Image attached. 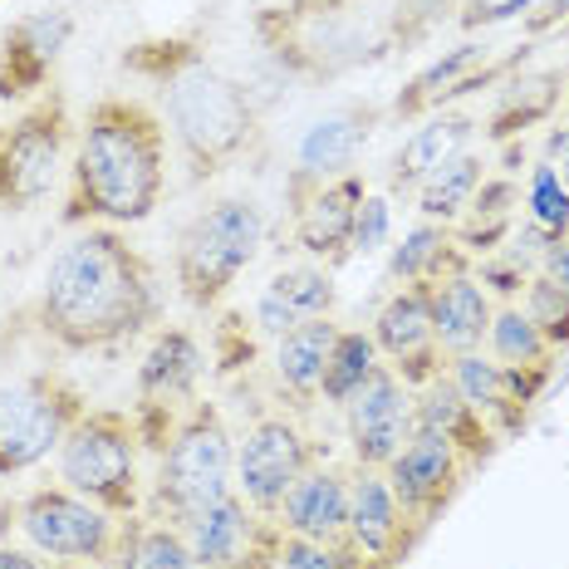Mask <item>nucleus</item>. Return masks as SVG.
Returning a JSON list of instances; mask_svg holds the SVG:
<instances>
[{
	"label": "nucleus",
	"mask_w": 569,
	"mask_h": 569,
	"mask_svg": "<svg viewBox=\"0 0 569 569\" xmlns=\"http://www.w3.org/2000/svg\"><path fill=\"white\" fill-rule=\"evenodd\" d=\"M319 461L315 437L300 427L295 412H260L236 437V491L260 516H276L290 486Z\"/></svg>",
	"instance_id": "nucleus-11"
},
{
	"label": "nucleus",
	"mask_w": 569,
	"mask_h": 569,
	"mask_svg": "<svg viewBox=\"0 0 569 569\" xmlns=\"http://www.w3.org/2000/svg\"><path fill=\"white\" fill-rule=\"evenodd\" d=\"M0 569H44L40 550H20V545H0Z\"/></svg>",
	"instance_id": "nucleus-41"
},
{
	"label": "nucleus",
	"mask_w": 569,
	"mask_h": 569,
	"mask_svg": "<svg viewBox=\"0 0 569 569\" xmlns=\"http://www.w3.org/2000/svg\"><path fill=\"white\" fill-rule=\"evenodd\" d=\"M481 182H486L481 152H457L452 162H442V168L412 192L418 197V217L437 221V227H457V221L467 217V207H471V197H477Z\"/></svg>",
	"instance_id": "nucleus-30"
},
{
	"label": "nucleus",
	"mask_w": 569,
	"mask_h": 569,
	"mask_svg": "<svg viewBox=\"0 0 569 569\" xmlns=\"http://www.w3.org/2000/svg\"><path fill=\"white\" fill-rule=\"evenodd\" d=\"M427 290H432V335H437V349H442L447 359L486 349V335H491V319H496L491 290H486L471 270L427 284Z\"/></svg>",
	"instance_id": "nucleus-23"
},
{
	"label": "nucleus",
	"mask_w": 569,
	"mask_h": 569,
	"mask_svg": "<svg viewBox=\"0 0 569 569\" xmlns=\"http://www.w3.org/2000/svg\"><path fill=\"white\" fill-rule=\"evenodd\" d=\"M373 133V109H339V113H325L319 123H310V133L300 138V152H295V172L300 177H339V172H353L359 162L363 142Z\"/></svg>",
	"instance_id": "nucleus-27"
},
{
	"label": "nucleus",
	"mask_w": 569,
	"mask_h": 569,
	"mask_svg": "<svg viewBox=\"0 0 569 569\" xmlns=\"http://www.w3.org/2000/svg\"><path fill=\"white\" fill-rule=\"evenodd\" d=\"M276 526L284 530V536L339 545L343 526H349V471L315 461V467L290 486V496L280 501Z\"/></svg>",
	"instance_id": "nucleus-22"
},
{
	"label": "nucleus",
	"mask_w": 569,
	"mask_h": 569,
	"mask_svg": "<svg viewBox=\"0 0 569 569\" xmlns=\"http://www.w3.org/2000/svg\"><path fill=\"white\" fill-rule=\"evenodd\" d=\"M422 530L402 516L393 486H388L383 471L353 467L349 471V526H343V540L363 555L373 569H393L402 555L412 550Z\"/></svg>",
	"instance_id": "nucleus-20"
},
{
	"label": "nucleus",
	"mask_w": 569,
	"mask_h": 569,
	"mask_svg": "<svg viewBox=\"0 0 569 569\" xmlns=\"http://www.w3.org/2000/svg\"><path fill=\"white\" fill-rule=\"evenodd\" d=\"M182 536L192 545L197 569H276L284 530L276 516H260L241 491H231L227 501L187 520Z\"/></svg>",
	"instance_id": "nucleus-14"
},
{
	"label": "nucleus",
	"mask_w": 569,
	"mask_h": 569,
	"mask_svg": "<svg viewBox=\"0 0 569 569\" xmlns=\"http://www.w3.org/2000/svg\"><path fill=\"white\" fill-rule=\"evenodd\" d=\"M471 133H477V118L471 113H432L422 128H412V138L398 148L393 172H388V192L393 197L418 192L442 162H452L457 152H467Z\"/></svg>",
	"instance_id": "nucleus-26"
},
{
	"label": "nucleus",
	"mask_w": 569,
	"mask_h": 569,
	"mask_svg": "<svg viewBox=\"0 0 569 569\" xmlns=\"http://www.w3.org/2000/svg\"><path fill=\"white\" fill-rule=\"evenodd\" d=\"M20 536L54 565H113L118 516L54 481L20 496Z\"/></svg>",
	"instance_id": "nucleus-10"
},
{
	"label": "nucleus",
	"mask_w": 569,
	"mask_h": 569,
	"mask_svg": "<svg viewBox=\"0 0 569 569\" xmlns=\"http://www.w3.org/2000/svg\"><path fill=\"white\" fill-rule=\"evenodd\" d=\"M168 192V123L138 93H99L79 118L64 227H138Z\"/></svg>",
	"instance_id": "nucleus-2"
},
{
	"label": "nucleus",
	"mask_w": 569,
	"mask_h": 569,
	"mask_svg": "<svg viewBox=\"0 0 569 569\" xmlns=\"http://www.w3.org/2000/svg\"><path fill=\"white\" fill-rule=\"evenodd\" d=\"M123 69H138L162 89V123L182 148L197 182L227 172L251 152L260 118L251 93L221 74L192 40H148L123 54Z\"/></svg>",
	"instance_id": "nucleus-3"
},
{
	"label": "nucleus",
	"mask_w": 569,
	"mask_h": 569,
	"mask_svg": "<svg viewBox=\"0 0 569 569\" xmlns=\"http://www.w3.org/2000/svg\"><path fill=\"white\" fill-rule=\"evenodd\" d=\"M526 64V50H511L496 59L486 40H461L457 50H447L442 59H432L427 69L408 79L393 99L398 118H432L442 113L452 99H467V93H481L486 84H501L511 69Z\"/></svg>",
	"instance_id": "nucleus-16"
},
{
	"label": "nucleus",
	"mask_w": 569,
	"mask_h": 569,
	"mask_svg": "<svg viewBox=\"0 0 569 569\" xmlns=\"http://www.w3.org/2000/svg\"><path fill=\"white\" fill-rule=\"evenodd\" d=\"M565 20H569V0H545L536 16L526 20V30H530V34H550V30H560Z\"/></svg>",
	"instance_id": "nucleus-40"
},
{
	"label": "nucleus",
	"mask_w": 569,
	"mask_h": 569,
	"mask_svg": "<svg viewBox=\"0 0 569 569\" xmlns=\"http://www.w3.org/2000/svg\"><path fill=\"white\" fill-rule=\"evenodd\" d=\"M565 84L555 69H545V74H520L511 84L501 89V99H496V113H491V138L506 142L516 138L520 128L540 123V118H550L555 103H565Z\"/></svg>",
	"instance_id": "nucleus-31"
},
{
	"label": "nucleus",
	"mask_w": 569,
	"mask_h": 569,
	"mask_svg": "<svg viewBox=\"0 0 569 569\" xmlns=\"http://www.w3.org/2000/svg\"><path fill=\"white\" fill-rule=\"evenodd\" d=\"M545 0H461L457 6V26L461 30H491V26H506V20H530Z\"/></svg>",
	"instance_id": "nucleus-37"
},
{
	"label": "nucleus",
	"mask_w": 569,
	"mask_h": 569,
	"mask_svg": "<svg viewBox=\"0 0 569 569\" xmlns=\"http://www.w3.org/2000/svg\"><path fill=\"white\" fill-rule=\"evenodd\" d=\"M373 343H378V359L393 369L402 383L418 393L432 378L447 373V353L437 349L432 335V290L427 284H398L373 315Z\"/></svg>",
	"instance_id": "nucleus-15"
},
{
	"label": "nucleus",
	"mask_w": 569,
	"mask_h": 569,
	"mask_svg": "<svg viewBox=\"0 0 569 569\" xmlns=\"http://www.w3.org/2000/svg\"><path fill=\"white\" fill-rule=\"evenodd\" d=\"M295 10H319V16H325V10H343L349 6V0H290Z\"/></svg>",
	"instance_id": "nucleus-43"
},
{
	"label": "nucleus",
	"mask_w": 569,
	"mask_h": 569,
	"mask_svg": "<svg viewBox=\"0 0 569 569\" xmlns=\"http://www.w3.org/2000/svg\"><path fill=\"white\" fill-rule=\"evenodd\" d=\"M383 477H388V486H393L402 516H408L418 530H427L437 516L447 511V501L461 491L467 461L457 457V447L447 442V437L418 427V432L402 442V452L383 467Z\"/></svg>",
	"instance_id": "nucleus-18"
},
{
	"label": "nucleus",
	"mask_w": 569,
	"mask_h": 569,
	"mask_svg": "<svg viewBox=\"0 0 569 569\" xmlns=\"http://www.w3.org/2000/svg\"><path fill=\"white\" fill-rule=\"evenodd\" d=\"M520 310L530 315V325L545 335V343H550L555 353L569 349V290H560L550 276H530L526 280V290H520Z\"/></svg>",
	"instance_id": "nucleus-34"
},
{
	"label": "nucleus",
	"mask_w": 569,
	"mask_h": 569,
	"mask_svg": "<svg viewBox=\"0 0 569 569\" xmlns=\"http://www.w3.org/2000/svg\"><path fill=\"white\" fill-rule=\"evenodd\" d=\"M276 569H373V565L363 560L349 540L319 545V540H300V536H280Z\"/></svg>",
	"instance_id": "nucleus-36"
},
{
	"label": "nucleus",
	"mask_w": 569,
	"mask_h": 569,
	"mask_svg": "<svg viewBox=\"0 0 569 569\" xmlns=\"http://www.w3.org/2000/svg\"><path fill=\"white\" fill-rule=\"evenodd\" d=\"M516 211H520V182L506 172H486V182L477 187V197H471L467 217L452 227L457 246H467V256L471 251L491 256L496 246H506V236L516 231V221H520Z\"/></svg>",
	"instance_id": "nucleus-28"
},
{
	"label": "nucleus",
	"mask_w": 569,
	"mask_h": 569,
	"mask_svg": "<svg viewBox=\"0 0 569 569\" xmlns=\"http://www.w3.org/2000/svg\"><path fill=\"white\" fill-rule=\"evenodd\" d=\"M74 40V16L69 10H30L16 26L0 34V103H20L40 99L54 84V64L59 54Z\"/></svg>",
	"instance_id": "nucleus-17"
},
{
	"label": "nucleus",
	"mask_w": 569,
	"mask_h": 569,
	"mask_svg": "<svg viewBox=\"0 0 569 569\" xmlns=\"http://www.w3.org/2000/svg\"><path fill=\"white\" fill-rule=\"evenodd\" d=\"M231 491H236V432L227 427L217 402L197 398L177 418L168 447L158 452V471H152L142 511L182 530L192 516L227 501Z\"/></svg>",
	"instance_id": "nucleus-4"
},
{
	"label": "nucleus",
	"mask_w": 569,
	"mask_h": 569,
	"mask_svg": "<svg viewBox=\"0 0 569 569\" xmlns=\"http://www.w3.org/2000/svg\"><path fill=\"white\" fill-rule=\"evenodd\" d=\"M560 30H565V34H569V20H565V26H560Z\"/></svg>",
	"instance_id": "nucleus-48"
},
{
	"label": "nucleus",
	"mask_w": 569,
	"mask_h": 569,
	"mask_svg": "<svg viewBox=\"0 0 569 569\" xmlns=\"http://www.w3.org/2000/svg\"><path fill=\"white\" fill-rule=\"evenodd\" d=\"M10 530H20V501H10V496H0V545L10 540Z\"/></svg>",
	"instance_id": "nucleus-42"
},
{
	"label": "nucleus",
	"mask_w": 569,
	"mask_h": 569,
	"mask_svg": "<svg viewBox=\"0 0 569 569\" xmlns=\"http://www.w3.org/2000/svg\"><path fill=\"white\" fill-rule=\"evenodd\" d=\"M54 477L118 520L138 516L148 506V486H142V437L133 412L84 408V418L69 427L54 452Z\"/></svg>",
	"instance_id": "nucleus-6"
},
{
	"label": "nucleus",
	"mask_w": 569,
	"mask_h": 569,
	"mask_svg": "<svg viewBox=\"0 0 569 569\" xmlns=\"http://www.w3.org/2000/svg\"><path fill=\"white\" fill-rule=\"evenodd\" d=\"M335 305H339V290H335V270L329 266H284L256 295L251 329L266 339H284L305 319L335 315Z\"/></svg>",
	"instance_id": "nucleus-21"
},
{
	"label": "nucleus",
	"mask_w": 569,
	"mask_h": 569,
	"mask_svg": "<svg viewBox=\"0 0 569 569\" xmlns=\"http://www.w3.org/2000/svg\"><path fill=\"white\" fill-rule=\"evenodd\" d=\"M565 113H569V84H565Z\"/></svg>",
	"instance_id": "nucleus-47"
},
{
	"label": "nucleus",
	"mask_w": 569,
	"mask_h": 569,
	"mask_svg": "<svg viewBox=\"0 0 569 569\" xmlns=\"http://www.w3.org/2000/svg\"><path fill=\"white\" fill-rule=\"evenodd\" d=\"M266 246V211L251 197H221L201 207L172 246V280L192 310L211 315L227 305L236 280L251 270Z\"/></svg>",
	"instance_id": "nucleus-5"
},
{
	"label": "nucleus",
	"mask_w": 569,
	"mask_h": 569,
	"mask_svg": "<svg viewBox=\"0 0 569 569\" xmlns=\"http://www.w3.org/2000/svg\"><path fill=\"white\" fill-rule=\"evenodd\" d=\"M50 569H99V565H50Z\"/></svg>",
	"instance_id": "nucleus-46"
},
{
	"label": "nucleus",
	"mask_w": 569,
	"mask_h": 569,
	"mask_svg": "<svg viewBox=\"0 0 569 569\" xmlns=\"http://www.w3.org/2000/svg\"><path fill=\"white\" fill-rule=\"evenodd\" d=\"M89 398L64 369H30L0 378V477H26L59 452Z\"/></svg>",
	"instance_id": "nucleus-8"
},
{
	"label": "nucleus",
	"mask_w": 569,
	"mask_h": 569,
	"mask_svg": "<svg viewBox=\"0 0 569 569\" xmlns=\"http://www.w3.org/2000/svg\"><path fill=\"white\" fill-rule=\"evenodd\" d=\"M486 353L506 369H550L555 363V349L545 343V335L530 325V315L520 310L516 300L496 305V319H491V335H486Z\"/></svg>",
	"instance_id": "nucleus-33"
},
{
	"label": "nucleus",
	"mask_w": 569,
	"mask_h": 569,
	"mask_svg": "<svg viewBox=\"0 0 569 569\" xmlns=\"http://www.w3.org/2000/svg\"><path fill=\"white\" fill-rule=\"evenodd\" d=\"M526 221H536L540 231H550L555 241L569 236V187L560 182L555 162H540L526 182Z\"/></svg>",
	"instance_id": "nucleus-35"
},
{
	"label": "nucleus",
	"mask_w": 569,
	"mask_h": 569,
	"mask_svg": "<svg viewBox=\"0 0 569 569\" xmlns=\"http://www.w3.org/2000/svg\"><path fill=\"white\" fill-rule=\"evenodd\" d=\"M339 329L343 325L335 315H319V319L295 325L284 339H276V359H270L276 363V388H280V402H290L295 412L319 402V378H325V363H329Z\"/></svg>",
	"instance_id": "nucleus-24"
},
{
	"label": "nucleus",
	"mask_w": 569,
	"mask_h": 569,
	"mask_svg": "<svg viewBox=\"0 0 569 569\" xmlns=\"http://www.w3.org/2000/svg\"><path fill=\"white\" fill-rule=\"evenodd\" d=\"M113 569H197L192 545L168 520H152L148 511L118 520Z\"/></svg>",
	"instance_id": "nucleus-29"
},
{
	"label": "nucleus",
	"mask_w": 569,
	"mask_h": 569,
	"mask_svg": "<svg viewBox=\"0 0 569 569\" xmlns=\"http://www.w3.org/2000/svg\"><path fill=\"white\" fill-rule=\"evenodd\" d=\"M158 319V266L123 227H84L44 266L34 329L64 353H113Z\"/></svg>",
	"instance_id": "nucleus-1"
},
{
	"label": "nucleus",
	"mask_w": 569,
	"mask_h": 569,
	"mask_svg": "<svg viewBox=\"0 0 569 569\" xmlns=\"http://www.w3.org/2000/svg\"><path fill=\"white\" fill-rule=\"evenodd\" d=\"M545 152H550V158L560 152V162H565V158H569V128H560V133H550V142H545Z\"/></svg>",
	"instance_id": "nucleus-44"
},
{
	"label": "nucleus",
	"mask_w": 569,
	"mask_h": 569,
	"mask_svg": "<svg viewBox=\"0 0 569 569\" xmlns=\"http://www.w3.org/2000/svg\"><path fill=\"white\" fill-rule=\"evenodd\" d=\"M412 398H418V427H427V432H437V437H447V442L457 447V457L467 461V471L481 467V461L491 457L496 447H501V442H496V427L457 393V383L447 373L432 378L427 388H418Z\"/></svg>",
	"instance_id": "nucleus-25"
},
{
	"label": "nucleus",
	"mask_w": 569,
	"mask_h": 569,
	"mask_svg": "<svg viewBox=\"0 0 569 569\" xmlns=\"http://www.w3.org/2000/svg\"><path fill=\"white\" fill-rule=\"evenodd\" d=\"M540 276H550L560 290H569V236H560V241L545 251V260H540Z\"/></svg>",
	"instance_id": "nucleus-39"
},
{
	"label": "nucleus",
	"mask_w": 569,
	"mask_h": 569,
	"mask_svg": "<svg viewBox=\"0 0 569 569\" xmlns=\"http://www.w3.org/2000/svg\"><path fill=\"white\" fill-rule=\"evenodd\" d=\"M378 363L383 359H378V343L369 329H339L335 349H329V363H325V378H319V402H325V408H343Z\"/></svg>",
	"instance_id": "nucleus-32"
},
{
	"label": "nucleus",
	"mask_w": 569,
	"mask_h": 569,
	"mask_svg": "<svg viewBox=\"0 0 569 569\" xmlns=\"http://www.w3.org/2000/svg\"><path fill=\"white\" fill-rule=\"evenodd\" d=\"M388 236V197H363L359 227H353V251H378Z\"/></svg>",
	"instance_id": "nucleus-38"
},
{
	"label": "nucleus",
	"mask_w": 569,
	"mask_h": 569,
	"mask_svg": "<svg viewBox=\"0 0 569 569\" xmlns=\"http://www.w3.org/2000/svg\"><path fill=\"white\" fill-rule=\"evenodd\" d=\"M560 182H565V187H569V158H565V162H560Z\"/></svg>",
	"instance_id": "nucleus-45"
},
{
	"label": "nucleus",
	"mask_w": 569,
	"mask_h": 569,
	"mask_svg": "<svg viewBox=\"0 0 569 569\" xmlns=\"http://www.w3.org/2000/svg\"><path fill=\"white\" fill-rule=\"evenodd\" d=\"M79 123L69 109V93L50 84L30 99L16 118L0 123V211H30L69 177Z\"/></svg>",
	"instance_id": "nucleus-7"
},
{
	"label": "nucleus",
	"mask_w": 569,
	"mask_h": 569,
	"mask_svg": "<svg viewBox=\"0 0 569 569\" xmlns=\"http://www.w3.org/2000/svg\"><path fill=\"white\" fill-rule=\"evenodd\" d=\"M447 378L457 383V393L496 427V437H511L530 422L540 388L550 383V369H506L491 353H457L447 363Z\"/></svg>",
	"instance_id": "nucleus-19"
},
{
	"label": "nucleus",
	"mask_w": 569,
	"mask_h": 569,
	"mask_svg": "<svg viewBox=\"0 0 569 569\" xmlns=\"http://www.w3.org/2000/svg\"><path fill=\"white\" fill-rule=\"evenodd\" d=\"M339 412H343V432H349L353 467L369 471H383L402 452V442L418 432V398L388 363H378Z\"/></svg>",
	"instance_id": "nucleus-13"
},
{
	"label": "nucleus",
	"mask_w": 569,
	"mask_h": 569,
	"mask_svg": "<svg viewBox=\"0 0 569 569\" xmlns=\"http://www.w3.org/2000/svg\"><path fill=\"white\" fill-rule=\"evenodd\" d=\"M290 236L315 266H343L353 256V227H359V207L369 197L359 172H339V177H300L290 172Z\"/></svg>",
	"instance_id": "nucleus-12"
},
{
	"label": "nucleus",
	"mask_w": 569,
	"mask_h": 569,
	"mask_svg": "<svg viewBox=\"0 0 569 569\" xmlns=\"http://www.w3.org/2000/svg\"><path fill=\"white\" fill-rule=\"evenodd\" d=\"M201 373H207V353L201 339L187 325H158L138 359L133 373V422L142 437V452H162L172 437L177 418L201 398Z\"/></svg>",
	"instance_id": "nucleus-9"
}]
</instances>
